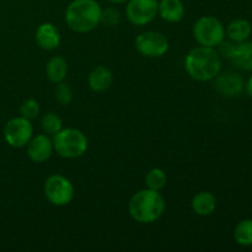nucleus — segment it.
Wrapping results in <instances>:
<instances>
[{
    "mask_svg": "<svg viewBox=\"0 0 252 252\" xmlns=\"http://www.w3.org/2000/svg\"><path fill=\"white\" fill-rule=\"evenodd\" d=\"M89 86L91 90L96 93L106 91L112 84V73L106 66H96L90 74H89Z\"/></svg>",
    "mask_w": 252,
    "mask_h": 252,
    "instance_id": "obj_16",
    "label": "nucleus"
},
{
    "mask_svg": "<svg viewBox=\"0 0 252 252\" xmlns=\"http://www.w3.org/2000/svg\"><path fill=\"white\" fill-rule=\"evenodd\" d=\"M252 32V26L248 20L236 19L233 20L230 24L226 26L225 36L229 37L234 43H240V42L248 41Z\"/></svg>",
    "mask_w": 252,
    "mask_h": 252,
    "instance_id": "obj_17",
    "label": "nucleus"
},
{
    "mask_svg": "<svg viewBox=\"0 0 252 252\" xmlns=\"http://www.w3.org/2000/svg\"><path fill=\"white\" fill-rule=\"evenodd\" d=\"M53 148L59 157L64 159H76L88 150V138L76 128H62L53 135Z\"/></svg>",
    "mask_w": 252,
    "mask_h": 252,
    "instance_id": "obj_4",
    "label": "nucleus"
},
{
    "mask_svg": "<svg viewBox=\"0 0 252 252\" xmlns=\"http://www.w3.org/2000/svg\"><path fill=\"white\" fill-rule=\"evenodd\" d=\"M158 0H128L126 16L130 24L144 26L150 24L158 15Z\"/></svg>",
    "mask_w": 252,
    "mask_h": 252,
    "instance_id": "obj_9",
    "label": "nucleus"
},
{
    "mask_svg": "<svg viewBox=\"0 0 252 252\" xmlns=\"http://www.w3.org/2000/svg\"><path fill=\"white\" fill-rule=\"evenodd\" d=\"M234 239L240 246H252V219H244L235 226Z\"/></svg>",
    "mask_w": 252,
    "mask_h": 252,
    "instance_id": "obj_19",
    "label": "nucleus"
},
{
    "mask_svg": "<svg viewBox=\"0 0 252 252\" xmlns=\"http://www.w3.org/2000/svg\"><path fill=\"white\" fill-rule=\"evenodd\" d=\"M43 193L49 203L57 207H64L74 198V186L65 176L59 174L51 175L44 181Z\"/></svg>",
    "mask_w": 252,
    "mask_h": 252,
    "instance_id": "obj_6",
    "label": "nucleus"
},
{
    "mask_svg": "<svg viewBox=\"0 0 252 252\" xmlns=\"http://www.w3.org/2000/svg\"><path fill=\"white\" fill-rule=\"evenodd\" d=\"M192 209L201 217L211 216L217 208V198L211 192H198L192 199Z\"/></svg>",
    "mask_w": 252,
    "mask_h": 252,
    "instance_id": "obj_15",
    "label": "nucleus"
},
{
    "mask_svg": "<svg viewBox=\"0 0 252 252\" xmlns=\"http://www.w3.org/2000/svg\"><path fill=\"white\" fill-rule=\"evenodd\" d=\"M158 12L167 22H180L185 16V5L181 0H161Z\"/></svg>",
    "mask_w": 252,
    "mask_h": 252,
    "instance_id": "obj_14",
    "label": "nucleus"
},
{
    "mask_svg": "<svg viewBox=\"0 0 252 252\" xmlns=\"http://www.w3.org/2000/svg\"><path fill=\"white\" fill-rule=\"evenodd\" d=\"M193 36L201 46L216 48L225 37L223 24L214 16H202L193 26Z\"/></svg>",
    "mask_w": 252,
    "mask_h": 252,
    "instance_id": "obj_5",
    "label": "nucleus"
},
{
    "mask_svg": "<svg viewBox=\"0 0 252 252\" xmlns=\"http://www.w3.org/2000/svg\"><path fill=\"white\" fill-rule=\"evenodd\" d=\"M121 20V15L118 10L115 7H107L105 10H101V22L106 26H116Z\"/></svg>",
    "mask_w": 252,
    "mask_h": 252,
    "instance_id": "obj_24",
    "label": "nucleus"
},
{
    "mask_svg": "<svg viewBox=\"0 0 252 252\" xmlns=\"http://www.w3.org/2000/svg\"><path fill=\"white\" fill-rule=\"evenodd\" d=\"M229 59L240 70H252V42L244 41L234 44Z\"/></svg>",
    "mask_w": 252,
    "mask_h": 252,
    "instance_id": "obj_13",
    "label": "nucleus"
},
{
    "mask_svg": "<svg viewBox=\"0 0 252 252\" xmlns=\"http://www.w3.org/2000/svg\"><path fill=\"white\" fill-rule=\"evenodd\" d=\"M39 111H41L39 103L34 98H27L20 106V113H21V116L30 121L36 118L39 115Z\"/></svg>",
    "mask_w": 252,
    "mask_h": 252,
    "instance_id": "obj_23",
    "label": "nucleus"
},
{
    "mask_svg": "<svg viewBox=\"0 0 252 252\" xmlns=\"http://www.w3.org/2000/svg\"><path fill=\"white\" fill-rule=\"evenodd\" d=\"M101 10L96 0H73L66 7L65 22L79 33L90 32L101 22Z\"/></svg>",
    "mask_w": 252,
    "mask_h": 252,
    "instance_id": "obj_3",
    "label": "nucleus"
},
{
    "mask_svg": "<svg viewBox=\"0 0 252 252\" xmlns=\"http://www.w3.org/2000/svg\"><path fill=\"white\" fill-rule=\"evenodd\" d=\"M41 126L42 129H43V132L46 133V134L54 135L63 128V122H62L61 117H59L58 115H56V113L53 112H49L46 113V115L42 117Z\"/></svg>",
    "mask_w": 252,
    "mask_h": 252,
    "instance_id": "obj_21",
    "label": "nucleus"
},
{
    "mask_svg": "<svg viewBox=\"0 0 252 252\" xmlns=\"http://www.w3.org/2000/svg\"><path fill=\"white\" fill-rule=\"evenodd\" d=\"M33 134V127H32L30 120L25 117H14L4 127V138L5 142L12 148H24L29 144Z\"/></svg>",
    "mask_w": 252,
    "mask_h": 252,
    "instance_id": "obj_7",
    "label": "nucleus"
},
{
    "mask_svg": "<svg viewBox=\"0 0 252 252\" xmlns=\"http://www.w3.org/2000/svg\"><path fill=\"white\" fill-rule=\"evenodd\" d=\"M245 90H246V93H248V95L251 96V97H252V75L250 76V78H249V80L246 81Z\"/></svg>",
    "mask_w": 252,
    "mask_h": 252,
    "instance_id": "obj_25",
    "label": "nucleus"
},
{
    "mask_svg": "<svg viewBox=\"0 0 252 252\" xmlns=\"http://www.w3.org/2000/svg\"><path fill=\"white\" fill-rule=\"evenodd\" d=\"M108 1L113 2V4H123V2L128 1V0H108Z\"/></svg>",
    "mask_w": 252,
    "mask_h": 252,
    "instance_id": "obj_26",
    "label": "nucleus"
},
{
    "mask_svg": "<svg viewBox=\"0 0 252 252\" xmlns=\"http://www.w3.org/2000/svg\"><path fill=\"white\" fill-rule=\"evenodd\" d=\"M36 42L44 51H53V49L58 48L59 43H61L59 30L53 24H49V22L42 24L37 29Z\"/></svg>",
    "mask_w": 252,
    "mask_h": 252,
    "instance_id": "obj_12",
    "label": "nucleus"
},
{
    "mask_svg": "<svg viewBox=\"0 0 252 252\" xmlns=\"http://www.w3.org/2000/svg\"><path fill=\"white\" fill-rule=\"evenodd\" d=\"M214 80V86L217 90L224 96L228 97H235L239 96L245 89V83L243 78L238 73L234 71H225V73H219Z\"/></svg>",
    "mask_w": 252,
    "mask_h": 252,
    "instance_id": "obj_10",
    "label": "nucleus"
},
{
    "mask_svg": "<svg viewBox=\"0 0 252 252\" xmlns=\"http://www.w3.org/2000/svg\"><path fill=\"white\" fill-rule=\"evenodd\" d=\"M166 204L164 197L159 191L142 189L133 194L128 203V211L135 221L142 224H149L157 221L164 214Z\"/></svg>",
    "mask_w": 252,
    "mask_h": 252,
    "instance_id": "obj_2",
    "label": "nucleus"
},
{
    "mask_svg": "<svg viewBox=\"0 0 252 252\" xmlns=\"http://www.w3.org/2000/svg\"><path fill=\"white\" fill-rule=\"evenodd\" d=\"M26 147L29 158L37 164L47 161L54 150L53 140L47 134H38L31 138Z\"/></svg>",
    "mask_w": 252,
    "mask_h": 252,
    "instance_id": "obj_11",
    "label": "nucleus"
},
{
    "mask_svg": "<svg viewBox=\"0 0 252 252\" xmlns=\"http://www.w3.org/2000/svg\"><path fill=\"white\" fill-rule=\"evenodd\" d=\"M66 73H68V63L63 57L56 56L49 59L46 66V74L51 83L58 84L63 81Z\"/></svg>",
    "mask_w": 252,
    "mask_h": 252,
    "instance_id": "obj_18",
    "label": "nucleus"
},
{
    "mask_svg": "<svg viewBox=\"0 0 252 252\" xmlns=\"http://www.w3.org/2000/svg\"><path fill=\"white\" fill-rule=\"evenodd\" d=\"M54 97H56V100L58 101L62 106H68L70 105V102L73 101V91L69 88L68 84L61 81V83L57 84L56 86Z\"/></svg>",
    "mask_w": 252,
    "mask_h": 252,
    "instance_id": "obj_22",
    "label": "nucleus"
},
{
    "mask_svg": "<svg viewBox=\"0 0 252 252\" xmlns=\"http://www.w3.org/2000/svg\"><path fill=\"white\" fill-rule=\"evenodd\" d=\"M135 48L142 56L148 58H159L169 51V41L160 32L147 31L137 37Z\"/></svg>",
    "mask_w": 252,
    "mask_h": 252,
    "instance_id": "obj_8",
    "label": "nucleus"
},
{
    "mask_svg": "<svg viewBox=\"0 0 252 252\" xmlns=\"http://www.w3.org/2000/svg\"><path fill=\"white\" fill-rule=\"evenodd\" d=\"M167 181L166 174H165L164 170L159 169V167H155L152 169L145 176V185H147V189H153V191H161L165 187Z\"/></svg>",
    "mask_w": 252,
    "mask_h": 252,
    "instance_id": "obj_20",
    "label": "nucleus"
},
{
    "mask_svg": "<svg viewBox=\"0 0 252 252\" xmlns=\"http://www.w3.org/2000/svg\"><path fill=\"white\" fill-rule=\"evenodd\" d=\"M185 69L196 81H211L220 73L221 58L212 47H196L186 56Z\"/></svg>",
    "mask_w": 252,
    "mask_h": 252,
    "instance_id": "obj_1",
    "label": "nucleus"
}]
</instances>
